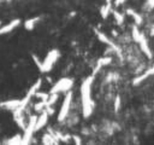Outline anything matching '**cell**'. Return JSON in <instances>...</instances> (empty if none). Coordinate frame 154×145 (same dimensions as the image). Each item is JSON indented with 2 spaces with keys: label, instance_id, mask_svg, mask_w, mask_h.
<instances>
[{
  "label": "cell",
  "instance_id": "cell-1",
  "mask_svg": "<svg viewBox=\"0 0 154 145\" xmlns=\"http://www.w3.org/2000/svg\"><path fill=\"white\" fill-rule=\"evenodd\" d=\"M91 82H93V76H89L85 79L81 86V95H82V110L84 117L90 116L93 111V102L90 97V89H91Z\"/></svg>",
  "mask_w": 154,
  "mask_h": 145
},
{
  "label": "cell",
  "instance_id": "cell-2",
  "mask_svg": "<svg viewBox=\"0 0 154 145\" xmlns=\"http://www.w3.org/2000/svg\"><path fill=\"white\" fill-rule=\"evenodd\" d=\"M58 58H59V51H58V50H52V51H49V52L47 53V56L45 57L43 62H41V65L38 66V69H40L42 72L49 71V70L53 68V65H54V63L57 62Z\"/></svg>",
  "mask_w": 154,
  "mask_h": 145
},
{
  "label": "cell",
  "instance_id": "cell-3",
  "mask_svg": "<svg viewBox=\"0 0 154 145\" xmlns=\"http://www.w3.org/2000/svg\"><path fill=\"white\" fill-rule=\"evenodd\" d=\"M36 121H37V116H36V115H31L30 118H29V121H28V123H26V127H25V129H24L22 144H29V143H30L34 132H36V129H35V127H36Z\"/></svg>",
  "mask_w": 154,
  "mask_h": 145
},
{
  "label": "cell",
  "instance_id": "cell-4",
  "mask_svg": "<svg viewBox=\"0 0 154 145\" xmlns=\"http://www.w3.org/2000/svg\"><path fill=\"white\" fill-rule=\"evenodd\" d=\"M73 85V81L69 77H63L60 79L49 91V93H60V92H67L69 89H71Z\"/></svg>",
  "mask_w": 154,
  "mask_h": 145
},
{
  "label": "cell",
  "instance_id": "cell-5",
  "mask_svg": "<svg viewBox=\"0 0 154 145\" xmlns=\"http://www.w3.org/2000/svg\"><path fill=\"white\" fill-rule=\"evenodd\" d=\"M71 100H72V93L69 92L65 98H64V102H63V105H61V109L59 111V115H58V120L59 121H64L67 115H69V110H70V105H71Z\"/></svg>",
  "mask_w": 154,
  "mask_h": 145
},
{
  "label": "cell",
  "instance_id": "cell-6",
  "mask_svg": "<svg viewBox=\"0 0 154 145\" xmlns=\"http://www.w3.org/2000/svg\"><path fill=\"white\" fill-rule=\"evenodd\" d=\"M20 105H22V99H12V100H6V102L0 103L1 108L6 109V110H11V111L19 109Z\"/></svg>",
  "mask_w": 154,
  "mask_h": 145
},
{
  "label": "cell",
  "instance_id": "cell-7",
  "mask_svg": "<svg viewBox=\"0 0 154 145\" xmlns=\"http://www.w3.org/2000/svg\"><path fill=\"white\" fill-rule=\"evenodd\" d=\"M19 24H20V19H19V18H14V19H12V21L8 22L7 24L0 27V35H5V34L12 31V30L16 29Z\"/></svg>",
  "mask_w": 154,
  "mask_h": 145
},
{
  "label": "cell",
  "instance_id": "cell-8",
  "mask_svg": "<svg viewBox=\"0 0 154 145\" xmlns=\"http://www.w3.org/2000/svg\"><path fill=\"white\" fill-rule=\"evenodd\" d=\"M48 116H49V114H48L47 111H42V112L40 114V116H37L36 127H35L36 130H40V129H42V128L46 126V123H47V121H48Z\"/></svg>",
  "mask_w": 154,
  "mask_h": 145
},
{
  "label": "cell",
  "instance_id": "cell-9",
  "mask_svg": "<svg viewBox=\"0 0 154 145\" xmlns=\"http://www.w3.org/2000/svg\"><path fill=\"white\" fill-rule=\"evenodd\" d=\"M41 85H42V80L41 79H38L31 87H30V89L28 91V93H26V95L29 97V98H31V97H34L35 94H36V92L40 89V87H41Z\"/></svg>",
  "mask_w": 154,
  "mask_h": 145
},
{
  "label": "cell",
  "instance_id": "cell-10",
  "mask_svg": "<svg viewBox=\"0 0 154 145\" xmlns=\"http://www.w3.org/2000/svg\"><path fill=\"white\" fill-rule=\"evenodd\" d=\"M40 21V18L38 17H34V18H30V19H26L25 22H24V28L26 29V30H32L34 28H35V25H36V23Z\"/></svg>",
  "mask_w": 154,
  "mask_h": 145
},
{
  "label": "cell",
  "instance_id": "cell-11",
  "mask_svg": "<svg viewBox=\"0 0 154 145\" xmlns=\"http://www.w3.org/2000/svg\"><path fill=\"white\" fill-rule=\"evenodd\" d=\"M58 98H59V93H49V97H48V99L46 102V105H51L52 106L58 100Z\"/></svg>",
  "mask_w": 154,
  "mask_h": 145
},
{
  "label": "cell",
  "instance_id": "cell-12",
  "mask_svg": "<svg viewBox=\"0 0 154 145\" xmlns=\"http://www.w3.org/2000/svg\"><path fill=\"white\" fill-rule=\"evenodd\" d=\"M22 141H23V137H20L19 134H16L13 138H11L7 143L8 144H22Z\"/></svg>",
  "mask_w": 154,
  "mask_h": 145
},
{
  "label": "cell",
  "instance_id": "cell-13",
  "mask_svg": "<svg viewBox=\"0 0 154 145\" xmlns=\"http://www.w3.org/2000/svg\"><path fill=\"white\" fill-rule=\"evenodd\" d=\"M57 140L51 135V134H45L43 139H42V143L43 144H54Z\"/></svg>",
  "mask_w": 154,
  "mask_h": 145
},
{
  "label": "cell",
  "instance_id": "cell-14",
  "mask_svg": "<svg viewBox=\"0 0 154 145\" xmlns=\"http://www.w3.org/2000/svg\"><path fill=\"white\" fill-rule=\"evenodd\" d=\"M35 97L36 98H38L40 100H43V102H47V99H48V97H49V94H47V93H43V92H36V94H35Z\"/></svg>",
  "mask_w": 154,
  "mask_h": 145
},
{
  "label": "cell",
  "instance_id": "cell-15",
  "mask_svg": "<svg viewBox=\"0 0 154 145\" xmlns=\"http://www.w3.org/2000/svg\"><path fill=\"white\" fill-rule=\"evenodd\" d=\"M114 17H116L118 24H122V23H123V21H124V19H123V16H120V14H119L118 12H116V11H114Z\"/></svg>",
  "mask_w": 154,
  "mask_h": 145
},
{
  "label": "cell",
  "instance_id": "cell-16",
  "mask_svg": "<svg viewBox=\"0 0 154 145\" xmlns=\"http://www.w3.org/2000/svg\"><path fill=\"white\" fill-rule=\"evenodd\" d=\"M114 104H116V105H114L116 109H118V108H119V104H120V98H119V97L116 98V103H114Z\"/></svg>",
  "mask_w": 154,
  "mask_h": 145
},
{
  "label": "cell",
  "instance_id": "cell-17",
  "mask_svg": "<svg viewBox=\"0 0 154 145\" xmlns=\"http://www.w3.org/2000/svg\"><path fill=\"white\" fill-rule=\"evenodd\" d=\"M123 2H124V0H116L114 4H116V6H119V5H122Z\"/></svg>",
  "mask_w": 154,
  "mask_h": 145
},
{
  "label": "cell",
  "instance_id": "cell-18",
  "mask_svg": "<svg viewBox=\"0 0 154 145\" xmlns=\"http://www.w3.org/2000/svg\"><path fill=\"white\" fill-rule=\"evenodd\" d=\"M106 1H107V4H108V2H111V1H112V0H106Z\"/></svg>",
  "mask_w": 154,
  "mask_h": 145
},
{
  "label": "cell",
  "instance_id": "cell-19",
  "mask_svg": "<svg viewBox=\"0 0 154 145\" xmlns=\"http://www.w3.org/2000/svg\"><path fill=\"white\" fill-rule=\"evenodd\" d=\"M0 27H1V22H0Z\"/></svg>",
  "mask_w": 154,
  "mask_h": 145
}]
</instances>
